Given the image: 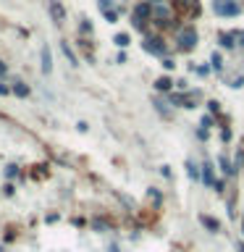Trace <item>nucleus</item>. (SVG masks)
Returning a JSON list of instances; mask_svg holds the SVG:
<instances>
[{"instance_id":"obj_14","label":"nucleus","mask_w":244,"mask_h":252,"mask_svg":"<svg viewBox=\"0 0 244 252\" xmlns=\"http://www.w3.org/2000/svg\"><path fill=\"white\" fill-rule=\"evenodd\" d=\"M14 92L18 95V98H27V95H29V87H27L24 82H16V84H14Z\"/></svg>"},{"instance_id":"obj_1","label":"nucleus","mask_w":244,"mask_h":252,"mask_svg":"<svg viewBox=\"0 0 244 252\" xmlns=\"http://www.w3.org/2000/svg\"><path fill=\"white\" fill-rule=\"evenodd\" d=\"M152 21L158 24V27H176V16H173L171 8H165V5H152Z\"/></svg>"},{"instance_id":"obj_27","label":"nucleus","mask_w":244,"mask_h":252,"mask_svg":"<svg viewBox=\"0 0 244 252\" xmlns=\"http://www.w3.org/2000/svg\"><path fill=\"white\" fill-rule=\"evenodd\" d=\"M236 37H239V45H244V32H239Z\"/></svg>"},{"instance_id":"obj_20","label":"nucleus","mask_w":244,"mask_h":252,"mask_svg":"<svg viewBox=\"0 0 244 252\" xmlns=\"http://www.w3.org/2000/svg\"><path fill=\"white\" fill-rule=\"evenodd\" d=\"M213 189H215V192H223V189H226V182H223V179H218V182H215V186H213Z\"/></svg>"},{"instance_id":"obj_5","label":"nucleus","mask_w":244,"mask_h":252,"mask_svg":"<svg viewBox=\"0 0 244 252\" xmlns=\"http://www.w3.org/2000/svg\"><path fill=\"white\" fill-rule=\"evenodd\" d=\"M200 98H202L200 92H189V95H171V102H173V105H181V108H195Z\"/></svg>"},{"instance_id":"obj_28","label":"nucleus","mask_w":244,"mask_h":252,"mask_svg":"<svg viewBox=\"0 0 244 252\" xmlns=\"http://www.w3.org/2000/svg\"><path fill=\"white\" fill-rule=\"evenodd\" d=\"M242 150H244V145H242Z\"/></svg>"},{"instance_id":"obj_11","label":"nucleus","mask_w":244,"mask_h":252,"mask_svg":"<svg viewBox=\"0 0 244 252\" xmlns=\"http://www.w3.org/2000/svg\"><path fill=\"white\" fill-rule=\"evenodd\" d=\"M234 40H236V34H231V32H223V34H221V45H223V48H234Z\"/></svg>"},{"instance_id":"obj_19","label":"nucleus","mask_w":244,"mask_h":252,"mask_svg":"<svg viewBox=\"0 0 244 252\" xmlns=\"http://www.w3.org/2000/svg\"><path fill=\"white\" fill-rule=\"evenodd\" d=\"M63 53H66V58L74 63V66H76V58H74V53H71V50H68V45H63Z\"/></svg>"},{"instance_id":"obj_13","label":"nucleus","mask_w":244,"mask_h":252,"mask_svg":"<svg viewBox=\"0 0 244 252\" xmlns=\"http://www.w3.org/2000/svg\"><path fill=\"white\" fill-rule=\"evenodd\" d=\"M187 173H189V179H195V182H197V179L202 176V168H197L195 163H187Z\"/></svg>"},{"instance_id":"obj_6","label":"nucleus","mask_w":244,"mask_h":252,"mask_svg":"<svg viewBox=\"0 0 244 252\" xmlns=\"http://www.w3.org/2000/svg\"><path fill=\"white\" fill-rule=\"evenodd\" d=\"M145 50L152 55H165V42L163 37H147L145 40Z\"/></svg>"},{"instance_id":"obj_10","label":"nucleus","mask_w":244,"mask_h":252,"mask_svg":"<svg viewBox=\"0 0 244 252\" xmlns=\"http://www.w3.org/2000/svg\"><path fill=\"white\" fill-rule=\"evenodd\" d=\"M42 71H45V74L53 71V58H50V50L48 48H42Z\"/></svg>"},{"instance_id":"obj_4","label":"nucleus","mask_w":244,"mask_h":252,"mask_svg":"<svg viewBox=\"0 0 244 252\" xmlns=\"http://www.w3.org/2000/svg\"><path fill=\"white\" fill-rule=\"evenodd\" d=\"M213 11L218 16H239V5H236V0H215L213 3Z\"/></svg>"},{"instance_id":"obj_8","label":"nucleus","mask_w":244,"mask_h":252,"mask_svg":"<svg viewBox=\"0 0 244 252\" xmlns=\"http://www.w3.org/2000/svg\"><path fill=\"white\" fill-rule=\"evenodd\" d=\"M218 163H221V171L226 173V176H231V173L236 171V168H234V163H231V160L226 158V155H218Z\"/></svg>"},{"instance_id":"obj_15","label":"nucleus","mask_w":244,"mask_h":252,"mask_svg":"<svg viewBox=\"0 0 244 252\" xmlns=\"http://www.w3.org/2000/svg\"><path fill=\"white\" fill-rule=\"evenodd\" d=\"M155 87L160 89V92H165V89H171V79L168 76H160V79L155 82Z\"/></svg>"},{"instance_id":"obj_3","label":"nucleus","mask_w":244,"mask_h":252,"mask_svg":"<svg viewBox=\"0 0 244 252\" xmlns=\"http://www.w3.org/2000/svg\"><path fill=\"white\" fill-rule=\"evenodd\" d=\"M147 18H152V5H150V3H139L137 8H134V16H131L134 27H137V29H145V21H147Z\"/></svg>"},{"instance_id":"obj_2","label":"nucleus","mask_w":244,"mask_h":252,"mask_svg":"<svg viewBox=\"0 0 244 252\" xmlns=\"http://www.w3.org/2000/svg\"><path fill=\"white\" fill-rule=\"evenodd\" d=\"M176 42H179V50H192L197 45V32L195 27H184V29H179V34H176Z\"/></svg>"},{"instance_id":"obj_22","label":"nucleus","mask_w":244,"mask_h":252,"mask_svg":"<svg viewBox=\"0 0 244 252\" xmlns=\"http://www.w3.org/2000/svg\"><path fill=\"white\" fill-rule=\"evenodd\" d=\"M105 18H108V21H115V11L108 8V11H105Z\"/></svg>"},{"instance_id":"obj_16","label":"nucleus","mask_w":244,"mask_h":252,"mask_svg":"<svg viewBox=\"0 0 244 252\" xmlns=\"http://www.w3.org/2000/svg\"><path fill=\"white\" fill-rule=\"evenodd\" d=\"M115 45H118V48H126V45H129V34H115Z\"/></svg>"},{"instance_id":"obj_9","label":"nucleus","mask_w":244,"mask_h":252,"mask_svg":"<svg viewBox=\"0 0 244 252\" xmlns=\"http://www.w3.org/2000/svg\"><path fill=\"white\" fill-rule=\"evenodd\" d=\"M200 223H202L208 231H218V229H221V223H218L215 218H210V216H200Z\"/></svg>"},{"instance_id":"obj_7","label":"nucleus","mask_w":244,"mask_h":252,"mask_svg":"<svg viewBox=\"0 0 244 252\" xmlns=\"http://www.w3.org/2000/svg\"><path fill=\"white\" fill-rule=\"evenodd\" d=\"M202 182L208 186H215V176H213V166L210 163H202Z\"/></svg>"},{"instance_id":"obj_17","label":"nucleus","mask_w":244,"mask_h":252,"mask_svg":"<svg viewBox=\"0 0 244 252\" xmlns=\"http://www.w3.org/2000/svg\"><path fill=\"white\" fill-rule=\"evenodd\" d=\"M210 63L215 66V71H221V55H218V53H213V58H210Z\"/></svg>"},{"instance_id":"obj_29","label":"nucleus","mask_w":244,"mask_h":252,"mask_svg":"<svg viewBox=\"0 0 244 252\" xmlns=\"http://www.w3.org/2000/svg\"><path fill=\"white\" fill-rule=\"evenodd\" d=\"M242 231H244V226H242Z\"/></svg>"},{"instance_id":"obj_26","label":"nucleus","mask_w":244,"mask_h":252,"mask_svg":"<svg viewBox=\"0 0 244 252\" xmlns=\"http://www.w3.org/2000/svg\"><path fill=\"white\" fill-rule=\"evenodd\" d=\"M3 74H5V63L0 61V76H3Z\"/></svg>"},{"instance_id":"obj_21","label":"nucleus","mask_w":244,"mask_h":252,"mask_svg":"<svg viewBox=\"0 0 244 252\" xmlns=\"http://www.w3.org/2000/svg\"><path fill=\"white\" fill-rule=\"evenodd\" d=\"M16 173H18V168H16V166H8V171H5V176L11 179V176H16Z\"/></svg>"},{"instance_id":"obj_23","label":"nucleus","mask_w":244,"mask_h":252,"mask_svg":"<svg viewBox=\"0 0 244 252\" xmlns=\"http://www.w3.org/2000/svg\"><path fill=\"white\" fill-rule=\"evenodd\" d=\"M210 124H213V118H210V116H205V118H202V129H208Z\"/></svg>"},{"instance_id":"obj_25","label":"nucleus","mask_w":244,"mask_h":252,"mask_svg":"<svg viewBox=\"0 0 244 252\" xmlns=\"http://www.w3.org/2000/svg\"><path fill=\"white\" fill-rule=\"evenodd\" d=\"M147 3H150V5H163L165 0H147Z\"/></svg>"},{"instance_id":"obj_12","label":"nucleus","mask_w":244,"mask_h":252,"mask_svg":"<svg viewBox=\"0 0 244 252\" xmlns=\"http://www.w3.org/2000/svg\"><path fill=\"white\" fill-rule=\"evenodd\" d=\"M50 11H53V18L61 24V21H63V8H61V3H50Z\"/></svg>"},{"instance_id":"obj_24","label":"nucleus","mask_w":244,"mask_h":252,"mask_svg":"<svg viewBox=\"0 0 244 252\" xmlns=\"http://www.w3.org/2000/svg\"><path fill=\"white\" fill-rule=\"evenodd\" d=\"M163 66H165V68H168V71H171L173 66H176V63H173V61H171V58H165V61H163Z\"/></svg>"},{"instance_id":"obj_18","label":"nucleus","mask_w":244,"mask_h":252,"mask_svg":"<svg viewBox=\"0 0 244 252\" xmlns=\"http://www.w3.org/2000/svg\"><path fill=\"white\" fill-rule=\"evenodd\" d=\"M150 200H152L155 205H160V192H158V189H150Z\"/></svg>"}]
</instances>
